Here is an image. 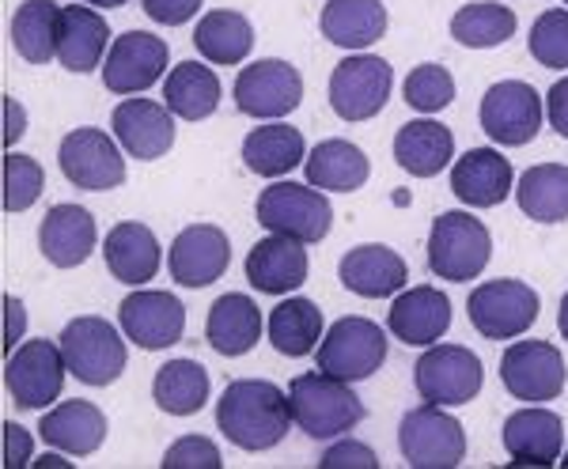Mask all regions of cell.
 Instances as JSON below:
<instances>
[{
	"label": "cell",
	"instance_id": "obj_1",
	"mask_svg": "<svg viewBox=\"0 0 568 469\" xmlns=\"http://www.w3.org/2000/svg\"><path fill=\"white\" fill-rule=\"evenodd\" d=\"M216 428L227 443L262 455L284 443L292 428L288 390L270 379H235L224 386L216 401Z\"/></svg>",
	"mask_w": 568,
	"mask_h": 469
},
{
	"label": "cell",
	"instance_id": "obj_2",
	"mask_svg": "<svg viewBox=\"0 0 568 469\" xmlns=\"http://www.w3.org/2000/svg\"><path fill=\"white\" fill-rule=\"evenodd\" d=\"M288 409H292V425L304 431V436L318 439V443L345 436V431H353L368 417L364 401L356 398L353 383H342L326 371L296 375L288 386Z\"/></svg>",
	"mask_w": 568,
	"mask_h": 469
},
{
	"label": "cell",
	"instance_id": "obj_3",
	"mask_svg": "<svg viewBox=\"0 0 568 469\" xmlns=\"http://www.w3.org/2000/svg\"><path fill=\"white\" fill-rule=\"evenodd\" d=\"M254 216H258L262 232L296 238L304 246L323 243L334 227V205H329L326 190L300 186V182H273L254 201Z\"/></svg>",
	"mask_w": 568,
	"mask_h": 469
},
{
	"label": "cell",
	"instance_id": "obj_4",
	"mask_svg": "<svg viewBox=\"0 0 568 469\" xmlns=\"http://www.w3.org/2000/svg\"><path fill=\"white\" fill-rule=\"evenodd\" d=\"M493 257V235L474 213L452 208L433 220L428 232V269L447 284H470Z\"/></svg>",
	"mask_w": 568,
	"mask_h": 469
},
{
	"label": "cell",
	"instance_id": "obj_5",
	"mask_svg": "<svg viewBox=\"0 0 568 469\" xmlns=\"http://www.w3.org/2000/svg\"><path fill=\"white\" fill-rule=\"evenodd\" d=\"M318 371L342 383H364L387 364V329L364 315H345L323 334L315 348Z\"/></svg>",
	"mask_w": 568,
	"mask_h": 469
},
{
	"label": "cell",
	"instance_id": "obj_6",
	"mask_svg": "<svg viewBox=\"0 0 568 469\" xmlns=\"http://www.w3.org/2000/svg\"><path fill=\"white\" fill-rule=\"evenodd\" d=\"M125 341L130 337L118 334L114 322L99 318V315H80L61 329L58 345L65 353L69 375L80 379L84 386H110L122 379L125 371Z\"/></svg>",
	"mask_w": 568,
	"mask_h": 469
},
{
	"label": "cell",
	"instance_id": "obj_7",
	"mask_svg": "<svg viewBox=\"0 0 568 469\" xmlns=\"http://www.w3.org/2000/svg\"><path fill=\"white\" fill-rule=\"evenodd\" d=\"M394 91V69L379 53H349L345 61L334 64L329 72V110L342 122H372L383 114Z\"/></svg>",
	"mask_w": 568,
	"mask_h": 469
},
{
	"label": "cell",
	"instance_id": "obj_8",
	"mask_svg": "<svg viewBox=\"0 0 568 469\" xmlns=\"http://www.w3.org/2000/svg\"><path fill=\"white\" fill-rule=\"evenodd\" d=\"M538 310H542L538 292L516 277L485 281L466 299L470 326L478 329L485 341H516V337H524L538 322Z\"/></svg>",
	"mask_w": 568,
	"mask_h": 469
},
{
	"label": "cell",
	"instance_id": "obj_9",
	"mask_svg": "<svg viewBox=\"0 0 568 469\" xmlns=\"http://www.w3.org/2000/svg\"><path fill=\"white\" fill-rule=\"evenodd\" d=\"M414 386L420 401H433V406L455 409L470 406L485 386V367L478 353H470L466 345H428L425 356L414 367Z\"/></svg>",
	"mask_w": 568,
	"mask_h": 469
},
{
	"label": "cell",
	"instance_id": "obj_10",
	"mask_svg": "<svg viewBox=\"0 0 568 469\" xmlns=\"http://www.w3.org/2000/svg\"><path fill=\"white\" fill-rule=\"evenodd\" d=\"M65 375L69 364L61 345L50 341V337H34V341H23L16 353H8L4 390L16 409H45L61 398Z\"/></svg>",
	"mask_w": 568,
	"mask_h": 469
},
{
	"label": "cell",
	"instance_id": "obj_11",
	"mask_svg": "<svg viewBox=\"0 0 568 469\" xmlns=\"http://www.w3.org/2000/svg\"><path fill=\"white\" fill-rule=\"evenodd\" d=\"M398 450L414 469H455L466 458V431L444 406L425 401L402 417Z\"/></svg>",
	"mask_w": 568,
	"mask_h": 469
},
{
	"label": "cell",
	"instance_id": "obj_12",
	"mask_svg": "<svg viewBox=\"0 0 568 469\" xmlns=\"http://www.w3.org/2000/svg\"><path fill=\"white\" fill-rule=\"evenodd\" d=\"M125 149L106 129L80 125L61 136L58 144V167L77 190L106 193L125 182Z\"/></svg>",
	"mask_w": 568,
	"mask_h": 469
},
{
	"label": "cell",
	"instance_id": "obj_13",
	"mask_svg": "<svg viewBox=\"0 0 568 469\" xmlns=\"http://www.w3.org/2000/svg\"><path fill=\"white\" fill-rule=\"evenodd\" d=\"M304 103V77L292 61L262 58L240 69L235 77V110L258 122H284Z\"/></svg>",
	"mask_w": 568,
	"mask_h": 469
},
{
	"label": "cell",
	"instance_id": "obj_14",
	"mask_svg": "<svg viewBox=\"0 0 568 469\" xmlns=\"http://www.w3.org/2000/svg\"><path fill=\"white\" fill-rule=\"evenodd\" d=\"M478 122L493 144L524 149L538 136L546 122V99L527 80H500L481 95Z\"/></svg>",
	"mask_w": 568,
	"mask_h": 469
},
{
	"label": "cell",
	"instance_id": "obj_15",
	"mask_svg": "<svg viewBox=\"0 0 568 469\" xmlns=\"http://www.w3.org/2000/svg\"><path fill=\"white\" fill-rule=\"evenodd\" d=\"M500 383L516 401L527 406H542L557 401L568 386V367L557 345L549 341H516L500 356Z\"/></svg>",
	"mask_w": 568,
	"mask_h": 469
},
{
	"label": "cell",
	"instance_id": "obj_16",
	"mask_svg": "<svg viewBox=\"0 0 568 469\" xmlns=\"http://www.w3.org/2000/svg\"><path fill=\"white\" fill-rule=\"evenodd\" d=\"M118 326L144 353H163L179 345L186 334V307L175 299V292L163 288H136L118 307Z\"/></svg>",
	"mask_w": 568,
	"mask_h": 469
},
{
	"label": "cell",
	"instance_id": "obj_17",
	"mask_svg": "<svg viewBox=\"0 0 568 469\" xmlns=\"http://www.w3.org/2000/svg\"><path fill=\"white\" fill-rule=\"evenodd\" d=\"M168 42L149 31H125L110 42L103 61V88L110 95H141L168 77Z\"/></svg>",
	"mask_w": 568,
	"mask_h": 469
},
{
	"label": "cell",
	"instance_id": "obj_18",
	"mask_svg": "<svg viewBox=\"0 0 568 469\" xmlns=\"http://www.w3.org/2000/svg\"><path fill=\"white\" fill-rule=\"evenodd\" d=\"M110 129H114L118 144L125 149L130 160L155 163L175 149V114L168 103H155V99H133L125 95L122 103L110 114Z\"/></svg>",
	"mask_w": 568,
	"mask_h": 469
},
{
	"label": "cell",
	"instance_id": "obj_19",
	"mask_svg": "<svg viewBox=\"0 0 568 469\" xmlns=\"http://www.w3.org/2000/svg\"><path fill=\"white\" fill-rule=\"evenodd\" d=\"M227 265H232V243H227L224 227L216 224L182 227L168 251L171 281L182 288H209L224 277Z\"/></svg>",
	"mask_w": 568,
	"mask_h": 469
},
{
	"label": "cell",
	"instance_id": "obj_20",
	"mask_svg": "<svg viewBox=\"0 0 568 469\" xmlns=\"http://www.w3.org/2000/svg\"><path fill=\"white\" fill-rule=\"evenodd\" d=\"M387 329L394 341L409 348H428L444 341V334L452 329V299L433 284L402 288L387 310Z\"/></svg>",
	"mask_w": 568,
	"mask_h": 469
},
{
	"label": "cell",
	"instance_id": "obj_21",
	"mask_svg": "<svg viewBox=\"0 0 568 469\" xmlns=\"http://www.w3.org/2000/svg\"><path fill=\"white\" fill-rule=\"evenodd\" d=\"M504 450L511 466H557L565 450V420L546 406H524L504 420Z\"/></svg>",
	"mask_w": 568,
	"mask_h": 469
},
{
	"label": "cell",
	"instance_id": "obj_22",
	"mask_svg": "<svg viewBox=\"0 0 568 469\" xmlns=\"http://www.w3.org/2000/svg\"><path fill=\"white\" fill-rule=\"evenodd\" d=\"M337 281L345 284V292L361 299H387L398 296L409 281V265L398 251L383 243H364L345 251V257L337 262Z\"/></svg>",
	"mask_w": 568,
	"mask_h": 469
},
{
	"label": "cell",
	"instance_id": "obj_23",
	"mask_svg": "<svg viewBox=\"0 0 568 469\" xmlns=\"http://www.w3.org/2000/svg\"><path fill=\"white\" fill-rule=\"evenodd\" d=\"M99 243L95 216L84 205H53L39 224V251L53 269H77L84 265Z\"/></svg>",
	"mask_w": 568,
	"mask_h": 469
},
{
	"label": "cell",
	"instance_id": "obj_24",
	"mask_svg": "<svg viewBox=\"0 0 568 469\" xmlns=\"http://www.w3.org/2000/svg\"><path fill=\"white\" fill-rule=\"evenodd\" d=\"M243 269L254 292H265V296H292V292H300V284L307 281L311 265H307L304 243L284 238V235H265L251 246Z\"/></svg>",
	"mask_w": 568,
	"mask_h": 469
},
{
	"label": "cell",
	"instance_id": "obj_25",
	"mask_svg": "<svg viewBox=\"0 0 568 469\" xmlns=\"http://www.w3.org/2000/svg\"><path fill=\"white\" fill-rule=\"evenodd\" d=\"M516 190V171L497 149H470L452 163V193L470 208H497Z\"/></svg>",
	"mask_w": 568,
	"mask_h": 469
},
{
	"label": "cell",
	"instance_id": "obj_26",
	"mask_svg": "<svg viewBox=\"0 0 568 469\" xmlns=\"http://www.w3.org/2000/svg\"><path fill=\"white\" fill-rule=\"evenodd\" d=\"M103 262L110 277L130 288H144L155 273H160V238L141 220H125L114 224L103 238Z\"/></svg>",
	"mask_w": 568,
	"mask_h": 469
},
{
	"label": "cell",
	"instance_id": "obj_27",
	"mask_svg": "<svg viewBox=\"0 0 568 469\" xmlns=\"http://www.w3.org/2000/svg\"><path fill=\"white\" fill-rule=\"evenodd\" d=\"M390 16L383 0H326V8L318 12V31L329 45L337 50H372L375 42L387 34Z\"/></svg>",
	"mask_w": 568,
	"mask_h": 469
},
{
	"label": "cell",
	"instance_id": "obj_28",
	"mask_svg": "<svg viewBox=\"0 0 568 469\" xmlns=\"http://www.w3.org/2000/svg\"><path fill=\"white\" fill-rule=\"evenodd\" d=\"M110 50V27L103 16L91 4L72 0L69 8H61V27H58V61L69 72H95L106 61Z\"/></svg>",
	"mask_w": 568,
	"mask_h": 469
},
{
	"label": "cell",
	"instance_id": "obj_29",
	"mask_svg": "<svg viewBox=\"0 0 568 469\" xmlns=\"http://www.w3.org/2000/svg\"><path fill=\"white\" fill-rule=\"evenodd\" d=\"M39 436L50 447L65 450L69 458H88L106 443V417L99 406L77 398V401H61L50 412H42Z\"/></svg>",
	"mask_w": 568,
	"mask_h": 469
},
{
	"label": "cell",
	"instance_id": "obj_30",
	"mask_svg": "<svg viewBox=\"0 0 568 469\" xmlns=\"http://www.w3.org/2000/svg\"><path fill=\"white\" fill-rule=\"evenodd\" d=\"M265 318L258 310V303L243 292H227L209 307L205 318V341L213 345V353L220 356H246L254 345L262 341Z\"/></svg>",
	"mask_w": 568,
	"mask_h": 469
},
{
	"label": "cell",
	"instance_id": "obj_31",
	"mask_svg": "<svg viewBox=\"0 0 568 469\" xmlns=\"http://www.w3.org/2000/svg\"><path fill=\"white\" fill-rule=\"evenodd\" d=\"M394 160L414 179H436L455 160V136L447 125L433 122V118H417L406 122L394 133Z\"/></svg>",
	"mask_w": 568,
	"mask_h": 469
},
{
	"label": "cell",
	"instance_id": "obj_32",
	"mask_svg": "<svg viewBox=\"0 0 568 469\" xmlns=\"http://www.w3.org/2000/svg\"><path fill=\"white\" fill-rule=\"evenodd\" d=\"M307 160V141L288 122H262L243 141V163L258 179H284Z\"/></svg>",
	"mask_w": 568,
	"mask_h": 469
},
{
	"label": "cell",
	"instance_id": "obj_33",
	"mask_svg": "<svg viewBox=\"0 0 568 469\" xmlns=\"http://www.w3.org/2000/svg\"><path fill=\"white\" fill-rule=\"evenodd\" d=\"M304 174L311 186L326 190V193H356L368 182L372 174V160L364 155V149H356L353 141H323L307 152L304 160Z\"/></svg>",
	"mask_w": 568,
	"mask_h": 469
},
{
	"label": "cell",
	"instance_id": "obj_34",
	"mask_svg": "<svg viewBox=\"0 0 568 469\" xmlns=\"http://www.w3.org/2000/svg\"><path fill=\"white\" fill-rule=\"evenodd\" d=\"M220 77L201 61H179L175 69L163 77V103L171 106V114L182 122H205L216 114L220 106Z\"/></svg>",
	"mask_w": 568,
	"mask_h": 469
},
{
	"label": "cell",
	"instance_id": "obj_35",
	"mask_svg": "<svg viewBox=\"0 0 568 469\" xmlns=\"http://www.w3.org/2000/svg\"><path fill=\"white\" fill-rule=\"evenodd\" d=\"M265 334H270V345L277 348L281 356H292V360L311 356L326 334L323 310H318V303L307 296H288L270 310Z\"/></svg>",
	"mask_w": 568,
	"mask_h": 469
},
{
	"label": "cell",
	"instance_id": "obj_36",
	"mask_svg": "<svg viewBox=\"0 0 568 469\" xmlns=\"http://www.w3.org/2000/svg\"><path fill=\"white\" fill-rule=\"evenodd\" d=\"M519 213L535 224H565L568 220V163H538L516 182Z\"/></svg>",
	"mask_w": 568,
	"mask_h": 469
},
{
	"label": "cell",
	"instance_id": "obj_37",
	"mask_svg": "<svg viewBox=\"0 0 568 469\" xmlns=\"http://www.w3.org/2000/svg\"><path fill=\"white\" fill-rule=\"evenodd\" d=\"M194 45L209 64H240L254 50V27L235 8H216L205 12V20H197Z\"/></svg>",
	"mask_w": 568,
	"mask_h": 469
},
{
	"label": "cell",
	"instance_id": "obj_38",
	"mask_svg": "<svg viewBox=\"0 0 568 469\" xmlns=\"http://www.w3.org/2000/svg\"><path fill=\"white\" fill-rule=\"evenodd\" d=\"M58 27H61V4L53 0H23L12 16V50L27 64H50L58 58Z\"/></svg>",
	"mask_w": 568,
	"mask_h": 469
},
{
	"label": "cell",
	"instance_id": "obj_39",
	"mask_svg": "<svg viewBox=\"0 0 568 469\" xmlns=\"http://www.w3.org/2000/svg\"><path fill=\"white\" fill-rule=\"evenodd\" d=\"M209 390H213V383H209V371L197 360H168L155 371L152 401L168 417H194V412L205 409Z\"/></svg>",
	"mask_w": 568,
	"mask_h": 469
},
{
	"label": "cell",
	"instance_id": "obj_40",
	"mask_svg": "<svg viewBox=\"0 0 568 469\" xmlns=\"http://www.w3.org/2000/svg\"><path fill=\"white\" fill-rule=\"evenodd\" d=\"M516 12L500 0H481V4H463L452 16V39L466 50H497L516 34Z\"/></svg>",
	"mask_w": 568,
	"mask_h": 469
},
{
	"label": "cell",
	"instance_id": "obj_41",
	"mask_svg": "<svg viewBox=\"0 0 568 469\" xmlns=\"http://www.w3.org/2000/svg\"><path fill=\"white\" fill-rule=\"evenodd\" d=\"M402 99H406L417 114H439V110H447L455 103L452 69H444V64H436V61L417 64L406 77V84H402Z\"/></svg>",
	"mask_w": 568,
	"mask_h": 469
},
{
	"label": "cell",
	"instance_id": "obj_42",
	"mask_svg": "<svg viewBox=\"0 0 568 469\" xmlns=\"http://www.w3.org/2000/svg\"><path fill=\"white\" fill-rule=\"evenodd\" d=\"M45 190V171L34 155L8 152L4 155V213H27L39 205Z\"/></svg>",
	"mask_w": 568,
	"mask_h": 469
},
{
	"label": "cell",
	"instance_id": "obj_43",
	"mask_svg": "<svg viewBox=\"0 0 568 469\" xmlns=\"http://www.w3.org/2000/svg\"><path fill=\"white\" fill-rule=\"evenodd\" d=\"M527 50L542 69H568V8H549L530 27Z\"/></svg>",
	"mask_w": 568,
	"mask_h": 469
},
{
	"label": "cell",
	"instance_id": "obj_44",
	"mask_svg": "<svg viewBox=\"0 0 568 469\" xmlns=\"http://www.w3.org/2000/svg\"><path fill=\"white\" fill-rule=\"evenodd\" d=\"M163 469H220L224 466V455L213 439L205 436H182L175 439L168 450H163Z\"/></svg>",
	"mask_w": 568,
	"mask_h": 469
},
{
	"label": "cell",
	"instance_id": "obj_45",
	"mask_svg": "<svg viewBox=\"0 0 568 469\" xmlns=\"http://www.w3.org/2000/svg\"><path fill=\"white\" fill-rule=\"evenodd\" d=\"M318 466L323 469H379V455H375L368 443H361V439L337 436V443L323 450Z\"/></svg>",
	"mask_w": 568,
	"mask_h": 469
},
{
	"label": "cell",
	"instance_id": "obj_46",
	"mask_svg": "<svg viewBox=\"0 0 568 469\" xmlns=\"http://www.w3.org/2000/svg\"><path fill=\"white\" fill-rule=\"evenodd\" d=\"M201 4H205V0H141L144 16H149V20H155L160 27L190 23L201 12Z\"/></svg>",
	"mask_w": 568,
	"mask_h": 469
},
{
	"label": "cell",
	"instance_id": "obj_47",
	"mask_svg": "<svg viewBox=\"0 0 568 469\" xmlns=\"http://www.w3.org/2000/svg\"><path fill=\"white\" fill-rule=\"evenodd\" d=\"M4 469H23V466H31V458H34V436L27 431L23 425H16V420H4Z\"/></svg>",
	"mask_w": 568,
	"mask_h": 469
},
{
	"label": "cell",
	"instance_id": "obj_48",
	"mask_svg": "<svg viewBox=\"0 0 568 469\" xmlns=\"http://www.w3.org/2000/svg\"><path fill=\"white\" fill-rule=\"evenodd\" d=\"M27 334V307L20 296H4V353H16Z\"/></svg>",
	"mask_w": 568,
	"mask_h": 469
},
{
	"label": "cell",
	"instance_id": "obj_49",
	"mask_svg": "<svg viewBox=\"0 0 568 469\" xmlns=\"http://www.w3.org/2000/svg\"><path fill=\"white\" fill-rule=\"evenodd\" d=\"M546 118L554 125V133L568 141V77H561L546 91Z\"/></svg>",
	"mask_w": 568,
	"mask_h": 469
},
{
	"label": "cell",
	"instance_id": "obj_50",
	"mask_svg": "<svg viewBox=\"0 0 568 469\" xmlns=\"http://www.w3.org/2000/svg\"><path fill=\"white\" fill-rule=\"evenodd\" d=\"M27 133V110L16 95H4V149L12 152Z\"/></svg>",
	"mask_w": 568,
	"mask_h": 469
},
{
	"label": "cell",
	"instance_id": "obj_51",
	"mask_svg": "<svg viewBox=\"0 0 568 469\" xmlns=\"http://www.w3.org/2000/svg\"><path fill=\"white\" fill-rule=\"evenodd\" d=\"M31 466H34V469H69L72 462H69V455H65V450L50 447V450H45V455L31 458Z\"/></svg>",
	"mask_w": 568,
	"mask_h": 469
},
{
	"label": "cell",
	"instance_id": "obj_52",
	"mask_svg": "<svg viewBox=\"0 0 568 469\" xmlns=\"http://www.w3.org/2000/svg\"><path fill=\"white\" fill-rule=\"evenodd\" d=\"M557 329H561V337L568 341V292L561 296V307H557Z\"/></svg>",
	"mask_w": 568,
	"mask_h": 469
},
{
	"label": "cell",
	"instance_id": "obj_53",
	"mask_svg": "<svg viewBox=\"0 0 568 469\" xmlns=\"http://www.w3.org/2000/svg\"><path fill=\"white\" fill-rule=\"evenodd\" d=\"M80 4H91V8H122L125 0H80Z\"/></svg>",
	"mask_w": 568,
	"mask_h": 469
},
{
	"label": "cell",
	"instance_id": "obj_54",
	"mask_svg": "<svg viewBox=\"0 0 568 469\" xmlns=\"http://www.w3.org/2000/svg\"><path fill=\"white\" fill-rule=\"evenodd\" d=\"M557 466H565V469H568V450H561V462H557Z\"/></svg>",
	"mask_w": 568,
	"mask_h": 469
},
{
	"label": "cell",
	"instance_id": "obj_55",
	"mask_svg": "<svg viewBox=\"0 0 568 469\" xmlns=\"http://www.w3.org/2000/svg\"><path fill=\"white\" fill-rule=\"evenodd\" d=\"M565 8H568V0H565Z\"/></svg>",
	"mask_w": 568,
	"mask_h": 469
}]
</instances>
